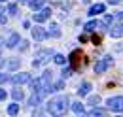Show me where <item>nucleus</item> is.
I'll return each instance as SVG.
<instances>
[{
  "mask_svg": "<svg viewBox=\"0 0 123 117\" xmlns=\"http://www.w3.org/2000/svg\"><path fill=\"white\" fill-rule=\"evenodd\" d=\"M98 27H102V23H98V21H89V23H85L83 29H85V32H95Z\"/></svg>",
  "mask_w": 123,
  "mask_h": 117,
  "instance_id": "2eb2a0df",
  "label": "nucleus"
},
{
  "mask_svg": "<svg viewBox=\"0 0 123 117\" xmlns=\"http://www.w3.org/2000/svg\"><path fill=\"white\" fill-rule=\"evenodd\" d=\"M8 79H10V77H8V76H6V74H0V83H6V81H8Z\"/></svg>",
  "mask_w": 123,
  "mask_h": 117,
  "instance_id": "7c9ffc66",
  "label": "nucleus"
},
{
  "mask_svg": "<svg viewBox=\"0 0 123 117\" xmlns=\"http://www.w3.org/2000/svg\"><path fill=\"white\" fill-rule=\"evenodd\" d=\"M117 17H119V19H123V12H119V13H117Z\"/></svg>",
  "mask_w": 123,
  "mask_h": 117,
  "instance_id": "c9c22d12",
  "label": "nucleus"
},
{
  "mask_svg": "<svg viewBox=\"0 0 123 117\" xmlns=\"http://www.w3.org/2000/svg\"><path fill=\"white\" fill-rule=\"evenodd\" d=\"M6 96H8V93H6L4 89H0V102H2V100H6Z\"/></svg>",
  "mask_w": 123,
  "mask_h": 117,
  "instance_id": "c756f323",
  "label": "nucleus"
},
{
  "mask_svg": "<svg viewBox=\"0 0 123 117\" xmlns=\"http://www.w3.org/2000/svg\"><path fill=\"white\" fill-rule=\"evenodd\" d=\"M112 62H114V58L110 57V55H106V57L102 58V60H98V62L95 64V74H102V72H106L108 68L112 66Z\"/></svg>",
  "mask_w": 123,
  "mask_h": 117,
  "instance_id": "7ed1b4c3",
  "label": "nucleus"
},
{
  "mask_svg": "<svg viewBox=\"0 0 123 117\" xmlns=\"http://www.w3.org/2000/svg\"><path fill=\"white\" fill-rule=\"evenodd\" d=\"M112 6H116V4H123V0H108Z\"/></svg>",
  "mask_w": 123,
  "mask_h": 117,
  "instance_id": "72a5a7b5",
  "label": "nucleus"
},
{
  "mask_svg": "<svg viewBox=\"0 0 123 117\" xmlns=\"http://www.w3.org/2000/svg\"><path fill=\"white\" fill-rule=\"evenodd\" d=\"M0 2H6V0H0Z\"/></svg>",
  "mask_w": 123,
  "mask_h": 117,
  "instance_id": "4c0bfd02",
  "label": "nucleus"
},
{
  "mask_svg": "<svg viewBox=\"0 0 123 117\" xmlns=\"http://www.w3.org/2000/svg\"><path fill=\"white\" fill-rule=\"evenodd\" d=\"M68 106H70V98H68V96H55V98H51V100L47 102L46 110L53 117H61V115L66 113Z\"/></svg>",
  "mask_w": 123,
  "mask_h": 117,
  "instance_id": "f257e3e1",
  "label": "nucleus"
},
{
  "mask_svg": "<svg viewBox=\"0 0 123 117\" xmlns=\"http://www.w3.org/2000/svg\"><path fill=\"white\" fill-rule=\"evenodd\" d=\"M12 96H13V100H15V102H19V100H23V98H25V93H23V89H13V91H12Z\"/></svg>",
  "mask_w": 123,
  "mask_h": 117,
  "instance_id": "aec40b11",
  "label": "nucleus"
},
{
  "mask_svg": "<svg viewBox=\"0 0 123 117\" xmlns=\"http://www.w3.org/2000/svg\"><path fill=\"white\" fill-rule=\"evenodd\" d=\"M17 2H27V0H17Z\"/></svg>",
  "mask_w": 123,
  "mask_h": 117,
  "instance_id": "e433bc0d",
  "label": "nucleus"
},
{
  "mask_svg": "<svg viewBox=\"0 0 123 117\" xmlns=\"http://www.w3.org/2000/svg\"><path fill=\"white\" fill-rule=\"evenodd\" d=\"M93 44H100V36H98V34L93 36Z\"/></svg>",
  "mask_w": 123,
  "mask_h": 117,
  "instance_id": "2f4dec72",
  "label": "nucleus"
},
{
  "mask_svg": "<svg viewBox=\"0 0 123 117\" xmlns=\"http://www.w3.org/2000/svg\"><path fill=\"white\" fill-rule=\"evenodd\" d=\"M29 81H31V74H27V72L15 74L12 77V83H15V85H23V83H29Z\"/></svg>",
  "mask_w": 123,
  "mask_h": 117,
  "instance_id": "6e6552de",
  "label": "nucleus"
},
{
  "mask_svg": "<svg viewBox=\"0 0 123 117\" xmlns=\"http://www.w3.org/2000/svg\"><path fill=\"white\" fill-rule=\"evenodd\" d=\"M104 8H106L104 4H95V6H91V8H89V15H91V17H95V15L102 13V12H104Z\"/></svg>",
  "mask_w": 123,
  "mask_h": 117,
  "instance_id": "ddd939ff",
  "label": "nucleus"
},
{
  "mask_svg": "<svg viewBox=\"0 0 123 117\" xmlns=\"http://www.w3.org/2000/svg\"><path fill=\"white\" fill-rule=\"evenodd\" d=\"M89 104H91V106H98V104H100V96H98V94L89 96Z\"/></svg>",
  "mask_w": 123,
  "mask_h": 117,
  "instance_id": "5701e85b",
  "label": "nucleus"
},
{
  "mask_svg": "<svg viewBox=\"0 0 123 117\" xmlns=\"http://www.w3.org/2000/svg\"><path fill=\"white\" fill-rule=\"evenodd\" d=\"M72 72H74V68H72V66H64V68H62V77H70V76H72Z\"/></svg>",
  "mask_w": 123,
  "mask_h": 117,
  "instance_id": "4be33fe9",
  "label": "nucleus"
},
{
  "mask_svg": "<svg viewBox=\"0 0 123 117\" xmlns=\"http://www.w3.org/2000/svg\"><path fill=\"white\" fill-rule=\"evenodd\" d=\"M70 108H72V111H74V113H78V115H83V113H85V106H83L81 102H74Z\"/></svg>",
  "mask_w": 123,
  "mask_h": 117,
  "instance_id": "f3484780",
  "label": "nucleus"
},
{
  "mask_svg": "<svg viewBox=\"0 0 123 117\" xmlns=\"http://www.w3.org/2000/svg\"><path fill=\"white\" fill-rule=\"evenodd\" d=\"M106 104L112 111H123V96H112L108 98Z\"/></svg>",
  "mask_w": 123,
  "mask_h": 117,
  "instance_id": "20e7f679",
  "label": "nucleus"
},
{
  "mask_svg": "<svg viewBox=\"0 0 123 117\" xmlns=\"http://www.w3.org/2000/svg\"><path fill=\"white\" fill-rule=\"evenodd\" d=\"M29 49V42L27 40H21V44H19V51H27Z\"/></svg>",
  "mask_w": 123,
  "mask_h": 117,
  "instance_id": "bb28decb",
  "label": "nucleus"
},
{
  "mask_svg": "<svg viewBox=\"0 0 123 117\" xmlns=\"http://www.w3.org/2000/svg\"><path fill=\"white\" fill-rule=\"evenodd\" d=\"M85 42H87V36L81 34V36H80V44H85Z\"/></svg>",
  "mask_w": 123,
  "mask_h": 117,
  "instance_id": "473e14b6",
  "label": "nucleus"
},
{
  "mask_svg": "<svg viewBox=\"0 0 123 117\" xmlns=\"http://www.w3.org/2000/svg\"><path fill=\"white\" fill-rule=\"evenodd\" d=\"M51 57H55L51 49H40V51L36 53V57H34V60H32V66H34V68H38V66H42V64H46V62H47V60H49Z\"/></svg>",
  "mask_w": 123,
  "mask_h": 117,
  "instance_id": "f03ea898",
  "label": "nucleus"
},
{
  "mask_svg": "<svg viewBox=\"0 0 123 117\" xmlns=\"http://www.w3.org/2000/svg\"><path fill=\"white\" fill-rule=\"evenodd\" d=\"M31 32H32V38H34L36 42H44L46 38H49V36H47V30L42 29V27H34V29H31Z\"/></svg>",
  "mask_w": 123,
  "mask_h": 117,
  "instance_id": "39448f33",
  "label": "nucleus"
},
{
  "mask_svg": "<svg viewBox=\"0 0 123 117\" xmlns=\"http://www.w3.org/2000/svg\"><path fill=\"white\" fill-rule=\"evenodd\" d=\"M108 32H110L112 38H121V36H123V23H116V25H112Z\"/></svg>",
  "mask_w": 123,
  "mask_h": 117,
  "instance_id": "9d476101",
  "label": "nucleus"
},
{
  "mask_svg": "<svg viewBox=\"0 0 123 117\" xmlns=\"http://www.w3.org/2000/svg\"><path fill=\"white\" fill-rule=\"evenodd\" d=\"M47 36H49V38H59V36H61L59 25H55V23H53V25L49 27V30H47Z\"/></svg>",
  "mask_w": 123,
  "mask_h": 117,
  "instance_id": "dca6fc26",
  "label": "nucleus"
},
{
  "mask_svg": "<svg viewBox=\"0 0 123 117\" xmlns=\"http://www.w3.org/2000/svg\"><path fill=\"white\" fill-rule=\"evenodd\" d=\"M114 23V15H106L104 17V25H112Z\"/></svg>",
  "mask_w": 123,
  "mask_h": 117,
  "instance_id": "cd10ccee",
  "label": "nucleus"
},
{
  "mask_svg": "<svg viewBox=\"0 0 123 117\" xmlns=\"http://www.w3.org/2000/svg\"><path fill=\"white\" fill-rule=\"evenodd\" d=\"M32 117H44V111H42L40 108H36V110H34V113H32Z\"/></svg>",
  "mask_w": 123,
  "mask_h": 117,
  "instance_id": "c85d7f7f",
  "label": "nucleus"
},
{
  "mask_svg": "<svg viewBox=\"0 0 123 117\" xmlns=\"http://www.w3.org/2000/svg\"><path fill=\"white\" fill-rule=\"evenodd\" d=\"M8 13L10 15H17V6L15 4H8Z\"/></svg>",
  "mask_w": 123,
  "mask_h": 117,
  "instance_id": "a878e982",
  "label": "nucleus"
},
{
  "mask_svg": "<svg viewBox=\"0 0 123 117\" xmlns=\"http://www.w3.org/2000/svg\"><path fill=\"white\" fill-rule=\"evenodd\" d=\"M17 113H19V104H10V106H8V115L15 117Z\"/></svg>",
  "mask_w": 123,
  "mask_h": 117,
  "instance_id": "412c9836",
  "label": "nucleus"
},
{
  "mask_svg": "<svg viewBox=\"0 0 123 117\" xmlns=\"http://www.w3.org/2000/svg\"><path fill=\"white\" fill-rule=\"evenodd\" d=\"M80 60H81V51L80 49H74L72 53H70V57H68V62H70V66L78 70L80 68Z\"/></svg>",
  "mask_w": 123,
  "mask_h": 117,
  "instance_id": "423d86ee",
  "label": "nucleus"
},
{
  "mask_svg": "<svg viewBox=\"0 0 123 117\" xmlns=\"http://www.w3.org/2000/svg\"><path fill=\"white\" fill-rule=\"evenodd\" d=\"M6 21H8L6 15H0V25H6Z\"/></svg>",
  "mask_w": 123,
  "mask_h": 117,
  "instance_id": "f704fd0d",
  "label": "nucleus"
},
{
  "mask_svg": "<svg viewBox=\"0 0 123 117\" xmlns=\"http://www.w3.org/2000/svg\"><path fill=\"white\" fill-rule=\"evenodd\" d=\"M64 87V81H57L55 85H51V93H55V91H61Z\"/></svg>",
  "mask_w": 123,
  "mask_h": 117,
  "instance_id": "393cba45",
  "label": "nucleus"
},
{
  "mask_svg": "<svg viewBox=\"0 0 123 117\" xmlns=\"http://www.w3.org/2000/svg\"><path fill=\"white\" fill-rule=\"evenodd\" d=\"M53 60H55L57 64H64V62H66V57H64V55H59V53H57V55L53 57Z\"/></svg>",
  "mask_w": 123,
  "mask_h": 117,
  "instance_id": "b1692460",
  "label": "nucleus"
},
{
  "mask_svg": "<svg viewBox=\"0 0 123 117\" xmlns=\"http://www.w3.org/2000/svg\"><path fill=\"white\" fill-rule=\"evenodd\" d=\"M6 68H8L10 72H15V70H19V68H21V58L12 57L10 60H6Z\"/></svg>",
  "mask_w": 123,
  "mask_h": 117,
  "instance_id": "9b49d317",
  "label": "nucleus"
},
{
  "mask_svg": "<svg viewBox=\"0 0 123 117\" xmlns=\"http://www.w3.org/2000/svg\"><path fill=\"white\" fill-rule=\"evenodd\" d=\"M89 91H91V83H89V81H83V83L78 87V94H80V96H85V94H89Z\"/></svg>",
  "mask_w": 123,
  "mask_h": 117,
  "instance_id": "f8f14e48",
  "label": "nucleus"
},
{
  "mask_svg": "<svg viewBox=\"0 0 123 117\" xmlns=\"http://www.w3.org/2000/svg\"><path fill=\"white\" fill-rule=\"evenodd\" d=\"M19 44H21V36H19L17 32H12V34H10V38L6 40V47H10V49L17 47Z\"/></svg>",
  "mask_w": 123,
  "mask_h": 117,
  "instance_id": "1a4fd4ad",
  "label": "nucleus"
},
{
  "mask_svg": "<svg viewBox=\"0 0 123 117\" xmlns=\"http://www.w3.org/2000/svg\"><path fill=\"white\" fill-rule=\"evenodd\" d=\"M49 17H51V10H49V8H44V10H40V12L34 13V21H36V23H44Z\"/></svg>",
  "mask_w": 123,
  "mask_h": 117,
  "instance_id": "0eeeda50",
  "label": "nucleus"
},
{
  "mask_svg": "<svg viewBox=\"0 0 123 117\" xmlns=\"http://www.w3.org/2000/svg\"><path fill=\"white\" fill-rule=\"evenodd\" d=\"M104 115H106V111H104V110H100V108H93L85 117H104Z\"/></svg>",
  "mask_w": 123,
  "mask_h": 117,
  "instance_id": "6ab92c4d",
  "label": "nucleus"
},
{
  "mask_svg": "<svg viewBox=\"0 0 123 117\" xmlns=\"http://www.w3.org/2000/svg\"><path fill=\"white\" fill-rule=\"evenodd\" d=\"M42 98H44L42 94H38V93H32V96L29 98V104H31L32 108H34V106L38 108V106H40V102H42Z\"/></svg>",
  "mask_w": 123,
  "mask_h": 117,
  "instance_id": "4468645a",
  "label": "nucleus"
},
{
  "mask_svg": "<svg viewBox=\"0 0 123 117\" xmlns=\"http://www.w3.org/2000/svg\"><path fill=\"white\" fill-rule=\"evenodd\" d=\"M44 6H46V0H31V8L34 10V12L44 10Z\"/></svg>",
  "mask_w": 123,
  "mask_h": 117,
  "instance_id": "a211bd4d",
  "label": "nucleus"
}]
</instances>
